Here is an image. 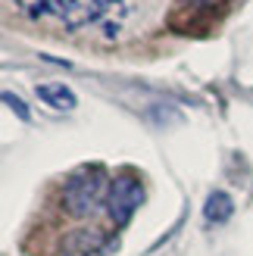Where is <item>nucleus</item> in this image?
I'll return each mask as SVG.
<instances>
[{
	"mask_svg": "<svg viewBox=\"0 0 253 256\" xmlns=\"http://www.w3.org/2000/svg\"><path fill=\"white\" fill-rule=\"evenodd\" d=\"M4 104H6V106H10L12 112H19V119H28V106H25L19 97H12L10 91H4Z\"/></svg>",
	"mask_w": 253,
	"mask_h": 256,
	"instance_id": "obj_6",
	"label": "nucleus"
},
{
	"mask_svg": "<svg viewBox=\"0 0 253 256\" xmlns=\"http://www.w3.org/2000/svg\"><path fill=\"white\" fill-rule=\"evenodd\" d=\"M232 212H234V203H232V197L225 194V190H216V194H210L206 206H204V216H206V222H210V225H212V222H225Z\"/></svg>",
	"mask_w": 253,
	"mask_h": 256,
	"instance_id": "obj_5",
	"label": "nucleus"
},
{
	"mask_svg": "<svg viewBox=\"0 0 253 256\" xmlns=\"http://www.w3.org/2000/svg\"><path fill=\"white\" fill-rule=\"evenodd\" d=\"M34 22L97 38L104 44L128 41L156 22L166 0H10Z\"/></svg>",
	"mask_w": 253,
	"mask_h": 256,
	"instance_id": "obj_1",
	"label": "nucleus"
},
{
	"mask_svg": "<svg viewBox=\"0 0 253 256\" xmlns=\"http://www.w3.org/2000/svg\"><path fill=\"white\" fill-rule=\"evenodd\" d=\"M219 0H191V6L194 10H210V6H216Z\"/></svg>",
	"mask_w": 253,
	"mask_h": 256,
	"instance_id": "obj_7",
	"label": "nucleus"
},
{
	"mask_svg": "<svg viewBox=\"0 0 253 256\" xmlns=\"http://www.w3.org/2000/svg\"><path fill=\"white\" fill-rule=\"evenodd\" d=\"M110 194V178L104 166H82L75 169L66 184H62V206H66L75 219H84V216L97 212V206L106 200Z\"/></svg>",
	"mask_w": 253,
	"mask_h": 256,
	"instance_id": "obj_2",
	"label": "nucleus"
},
{
	"mask_svg": "<svg viewBox=\"0 0 253 256\" xmlns=\"http://www.w3.org/2000/svg\"><path fill=\"white\" fill-rule=\"evenodd\" d=\"M38 100L41 104H47L50 110H60V112H69L75 110V94H72V88L66 84H60V82H47V84H38Z\"/></svg>",
	"mask_w": 253,
	"mask_h": 256,
	"instance_id": "obj_4",
	"label": "nucleus"
},
{
	"mask_svg": "<svg viewBox=\"0 0 253 256\" xmlns=\"http://www.w3.org/2000/svg\"><path fill=\"white\" fill-rule=\"evenodd\" d=\"M144 203V184L134 172H119L110 182V194H106V210L116 228L128 225V219L134 216V210Z\"/></svg>",
	"mask_w": 253,
	"mask_h": 256,
	"instance_id": "obj_3",
	"label": "nucleus"
}]
</instances>
